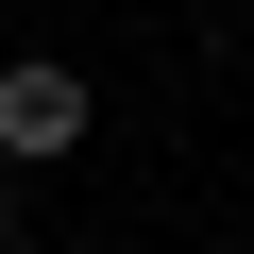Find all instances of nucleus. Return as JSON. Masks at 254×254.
<instances>
[{
    "label": "nucleus",
    "mask_w": 254,
    "mask_h": 254,
    "mask_svg": "<svg viewBox=\"0 0 254 254\" xmlns=\"http://www.w3.org/2000/svg\"><path fill=\"white\" fill-rule=\"evenodd\" d=\"M85 153V68L68 51H0V170H68Z\"/></svg>",
    "instance_id": "obj_1"
}]
</instances>
